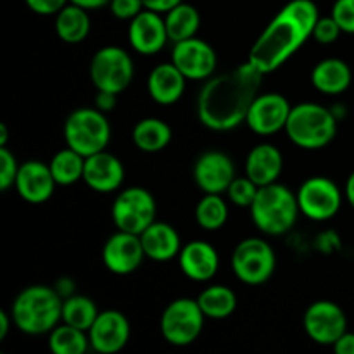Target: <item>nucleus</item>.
Returning <instances> with one entry per match:
<instances>
[{"instance_id":"1","label":"nucleus","mask_w":354,"mask_h":354,"mask_svg":"<svg viewBox=\"0 0 354 354\" xmlns=\"http://www.w3.org/2000/svg\"><path fill=\"white\" fill-rule=\"evenodd\" d=\"M263 75L249 62L206 80L197 97V118L213 131H230L245 123L249 107L259 95Z\"/></svg>"},{"instance_id":"2","label":"nucleus","mask_w":354,"mask_h":354,"mask_svg":"<svg viewBox=\"0 0 354 354\" xmlns=\"http://www.w3.org/2000/svg\"><path fill=\"white\" fill-rule=\"evenodd\" d=\"M320 12L313 0H290L251 47L248 62L263 76L286 64L313 35Z\"/></svg>"},{"instance_id":"3","label":"nucleus","mask_w":354,"mask_h":354,"mask_svg":"<svg viewBox=\"0 0 354 354\" xmlns=\"http://www.w3.org/2000/svg\"><path fill=\"white\" fill-rule=\"evenodd\" d=\"M10 317L23 334L48 335L62 322V297L50 286H28L14 297Z\"/></svg>"},{"instance_id":"4","label":"nucleus","mask_w":354,"mask_h":354,"mask_svg":"<svg viewBox=\"0 0 354 354\" xmlns=\"http://www.w3.org/2000/svg\"><path fill=\"white\" fill-rule=\"evenodd\" d=\"M249 211L256 228L270 237H280L292 230L301 214L296 194L279 182L259 187Z\"/></svg>"},{"instance_id":"5","label":"nucleus","mask_w":354,"mask_h":354,"mask_svg":"<svg viewBox=\"0 0 354 354\" xmlns=\"http://www.w3.org/2000/svg\"><path fill=\"white\" fill-rule=\"evenodd\" d=\"M283 131L296 147L320 151L332 144L337 135V118L334 111L322 104L301 102L292 106Z\"/></svg>"},{"instance_id":"6","label":"nucleus","mask_w":354,"mask_h":354,"mask_svg":"<svg viewBox=\"0 0 354 354\" xmlns=\"http://www.w3.org/2000/svg\"><path fill=\"white\" fill-rule=\"evenodd\" d=\"M62 133L66 147H71L83 158H88L107 151L113 130L102 111L97 107H78L66 118Z\"/></svg>"},{"instance_id":"7","label":"nucleus","mask_w":354,"mask_h":354,"mask_svg":"<svg viewBox=\"0 0 354 354\" xmlns=\"http://www.w3.org/2000/svg\"><path fill=\"white\" fill-rule=\"evenodd\" d=\"M88 73L95 90L120 95L133 82V59L123 47L106 45L92 55Z\"/></svg>"},{"instance_id":"8","label":"nucleus","mask_w":354,"mask_h":354,"mask_svg":"<svg viewBox=\"0 0 354 354\" xmlns=\"http://www.w3.org/2000/svg\"><path fill=\"white\" fill-rule=\"evenodd\" d=\"M204 317L197 299L178 297L165 308L159 320V330L168 344L185 348L194 344L203 334Z\"/></svg>"},{"instance_id":"9","label":"nucleus","mask_w":354,"mask_h":354,"mask_svg":"<svg viewBox=\"0 0 354 354\" xmlns=\"http://www.w3.org/2000/svg\"><path fill=\"white\" fill-rule=\"evenodd\" d=\"M232 272L245 286H263L273 277L277 254L261 237H248L235 245L232 252Z\"/></svg>"},{"instance_id":"10","label":"nucleus","mask_w":354,"mask_h":354,"mask_svg":"<svg viewBox=\"0 0 354 354\" xmlns=\"http://www.w3.org/2000/svg\"><path fill=\"white\" fill-rule=\"evenodd\" d=\"M158 204L144 187H127L120 190L111 206V218L118 230L140 235L156 221Z\"/></svg>"},{"instance_id":"11","label":"nucleus","mask_w":354,"mask_h":354,"mask_svg":"<svg viewBox=\"0 0 354 354\" xmlns=\"http://www.w3.org/2000/svg\"><path fill=\"white\" fill-rule=\"evenodd\" d=\"M301 214L311 221H328L342 206V190L327 176H310L296 192Z\"/></svg>"},{"instance_id":"12","label":"nucleus","mask_w":354,"mask_h":354,"mask_svg":"<svg viewBox=\"0 0 354 354\" xmlns=\"http://www.w3.org/2000/svg\"><path fill=\"white\" fill-rule=\"evenodd\" d=\"M303 327L308 337L320 346H332L348 332V317L337 303L320 299L306 308Z\"/></svg>"},{"instance_id":"13","label":"nucleus","mask_w":354,"mask_h":354,"mask_svg":"<svg viewBox=\"0 0 354 354\" xmlns=\"http://www.w3.org/2000/svg\"><path fill=\"white\" fill-rule=\"evenodd\" d=\"M171 62L182 71L187 80L206 82L214 76L218 66V55L214 48L203 38H189V40L173 44Z\"/></svg>"},{"instance_id":"14","label":"nucleus","mask_w":354,"mask_h":354,"mask_svg":"<svg viewBox=\"0 0 354 354\" xmlns=\"http://www.w3.org/2000/svg\"><path fill=\"white\" fill-rule=\"evenodd\" d=\"M290 111L292 106L282 93H259L249 107L245 124L259 137H272L277 131L286 130Z\"/></svg>"},{"instance_id":"15","label":"nucleus","mask_w":354,"mask_h":354,"mask_svg":"<svg viewBox=\"0 0 354 354\" xmlns=\"http://www.w3.org/2000/svg\"><path fill=\"white\" fill-rule=\"evenodd\" d=\"M196 185L203 194H227L230 183L235 180V165L230 156L223 151L203 152L196 159L192 168Z\"/></svg>"},{"instance_id":"16","label":"nucleus","mask_w":354,"mask_h":354,"mask_svg":"<svg viewBox=\"0 0 354 354\" xmlns=\"http://www.w3.org/2000/svg\"><path fill=\"white\" fill-rule=\"evenodd\" d=\"M90 348L99 354H118L127 348L131 327L124 313L118 310L100 311L88 328Z\"/></svg>"},{"instance_id":"17","label":"nucleus","mask_w":354,"mask_h":354,"mask_svg":"<svg viewBox=\"0 0 354 354\" xmlns=\"http://www.w3.org/2000/svg\"><path fill=\"white\" fill-rule=\"evenodd\" d=\"M145 259L140 235L118 230L102 248V263L114 275H130L137 272Z\"/></svg>"},{"instance_id":"18","label":"nucleus","mask_w":354,"mask_h":354,"mask_svg":"<svg viewBox=\"0 0 354 354\" xmlns=\"http://www.w3.org/2000/svg\"><path fill=\"white\" fill-rule=\"evenodd\" d=\"M128 41L140 55H156L169 41L165 16L144 9L128 24Z\"/></svg>"},{"instance_id":"19","label":"nucleus","mask_w":354,"mask_h":354,"mask_svg":"<svg viewBox=\"0 0 354 354\" xmlns=\"http://www.w3.org/2000/svg\"><path fill=\"white\" fill-rule=\"evenodd\" d=\"M54 176H52L48 162H41L38 159H30V161L23 162L19 166V173H17L16 189L17 196L28 204H44L54 196L55 192Z\"/></svg>"},{"instance_id":"20","label":"nucleus","mask_w":354,"mask_h":354,"mask_svg":"<svg viewBox=\"0 0 354 354\" xmlns=\"http://www.w3.org/2000/svg\"><path fill=\"white\" fill-rule=\"evenodd\" d=\"M124 166L118 156L102 151L85 159L83 182L97 194H114L124 182Z\"/></svg>"},{"instance_id":"21","label":"nucleus","mask_w":354,"mask_h":354,"mask_svg":"<svg viewBox=\"0 0 354 354\" xmlns=\"http://www.w3.org/2000/svg\"><path fill=\"white\" fill-rule=\"evenodd\" d=\"M178 265L183 275L192 282H209L220 268V256L207 241H190L180 251Z\"/></svg>"},{"instance_id":"22","label":"nucleus","mask_w":354,"mask_h":354,"mask_svg":"<svg viewBox=\"0 0 354 354\" xmlns=\"http://www.w3.org/2000/svg\"><path fill=\"white\" fill-rule=\"evenodd\" d=\"M185 85L187 78L171 61L161 62L149 73L147 93L159 106H173L183 97Z\"/></svg>"},{"instance_id":"23","label":"nucleus","mask_w":354,"mask_h":354,"mask_svg":"<svg viewBox=\"0 0 354 354\" xmlns=\"http://www.w3.org/2000/svg\"><path fill=\"white\" fill-rule=\"evenodd\" d=\"M142 248H144L145 258L156 263H168L178 258L183 244L180 234L175 227L165 221H158L145 228L140 234Z\"/></svg>"},{"instance_id":"24","label":"nucleus","mask_w":354,"mask_h":354,"mask_svg":"<svg viewBox=\"0 0 354 354\" xmlns=\"http://www.w3.org/2000/svg\"><path fill=\"white\" fill-rule=\"evenodd\" d=\"M283 169V156L277 145L263 142L254 145L245 158V176L258 187L279 182Z\"/></svg>"},{"instance_id":"25","label":"nucleus","mask_w":354,"mask_h":354,"mask_svg":"<svg viewBox=\"0 0 354 354\" xmlns=\"http://www.w3.org/2000/svg\"><path fill=\"white\" fill-rule=\"evenodd\" d=\"M353 71L346 61L327 57L311 69V85L324 95H341L351 86Z\"/></svg>"},{"instance_id":"26","label":"nucleus","mask_w":354,"mask_h":354,"mask_svg":"<svg viewBox=\"0 0 354 354\" xmlns=\"http://www.w3.org/2000/svg\"><path fill=\"white\" fill-rule=\"evenodd\" d=\"M171 138V127L159 118H144L131 130L133 145L145 154H156V152L165 151Z\"/></svg>"},{"instance_id":"27","label":"nucleus","mask_w":354,"mask_h":354,"mask_svg":"<svg viewBox=\"0 0 354 354\" xmlns=\"http://www.w3.org/2000/svg\"><path fill=\"white\" fill-rule=\"evenodd\" d=\"M55 33L64 44L76 45L86 40L90 33L88 10L69 2L59 14H55Z\"/></svg>"},{"instance_id":"28","label":"nucleus","mask_w":354,"mask_h":354,"mask_svg":"<svg viewBox=\"0 0 354 354\" xmlns=\"http://www.w3.org/2000/svg\"><path fill=\"white\" fill-rule=\"evenodd\" d=\"M197 303H199L206 318H209V320H225V318L232 317L235 313L239 299L234 289L216 283V286L206 287L197 296Z\"/></svg>"},{"instance_id":"29","label":"nucleus","mask_w":354,"mask_h":354,"mask_svg":"<svg viewBox=\"0 0 354 354\" xmlns=\"http://www.w3.org/2000/svg\"><path fill=\"white\" fill-rule=\"evenodd\" d=\"M165 23L169 41L178 44L197 37L201 28V14L194 6L182 2L165 14Z\"/></svg>"},{"instance_id":"30","label":"nucleus","mask_w":354,"mask_h":354,"mask_svg":"<svg viewBox=\"0 0 354 354\" xmlns=\"http://www.w3.org/2000/svg\"><path fill=\"white\" fill-rule=\"evenodd\" d=\"M85 159L86 158H83L80 152L73 151L71 147L55 152L50 161H48V168H50L55 183L61 187H69L83 180Z\"/></svg>"},{"instance_id":"31","label":"nucleus","mask_w":354,"mask_h":354,"mask_svg":"<svg viewBox=\"0 0 354 354\" xmlns=\"http://www.w3.org/2000/svg\"><path fill=\"white\" fill-rule=\"evenodd\" d=\"M47 346L50 354H86L88 349H92L88 334L85 330H80L62 322L48 334Z\"/></svg>"},{"instance_id":"32","label":"nucleus","mask_w":354,"mask_h":354,"mask_svg":"<svg viewBox=\"0 0 354 354\" xmlns=\"http://www.w3.org/2000/svg\"><path fill=\"white\" fill-rule=\"evenodd\" d=\"M99 313L100 311L95 301L90 299L88 296L75 294V296L62 299V324H68L80 330L88 332Z\"/></svg>"},{"instance_id":"33","label":"nucleus","mask_w":354,"mask_h":354,"mask_svg":"<svg viewBox=\"0 0 354 354\" xmlns=\"http://www.w3.org/2000/svg\"><path fill=\"white\" fill-rule=\"evenodd\" d=\"M196 221L207 232L220 230L228 221V204L221 194H204L196 206Z\"/></svg>"},{"instance_id":"34","label":"nucleus","mask_w":354,"mask_h":354,"mask_svg":"<svg viewBox=\"0 0 354 354\" xmlns=\"http://www.w3.org/2000/svg\"><path fill=\"white\" fill-rule=\"evenodd\" d=\"M258 192L259 187L249 176H235V180L228 187L227 196L228 201L234 206L242 207V209H249L252 206V203H254Z\"/></svg>"},{"instance_id":"35","label":"nucleus","mask_w":354,"mask_h":354,"mask_svg":"<svg viewBox=\"0 0 354 354\" xmlns=\"http://www.w3.org/2000/svg\"><path fill=\"white\" fill-rule=\"evenodd\" d=\"M19 162L9 147H0V190L7 192L14 187L19 173Z\"/></svg>"},{"instance_id":"36","label":"nucleus","mask_w":354,"mask_h":354,"mask_svg":"<svg viewBox=\"0 0 354 354\" xmlns=\"http://www.w3.org/2000/svg\"><path fill=\"white\" fill-rule=\"evenodd\" d=\"M341 35H342V30L334 17L320 16L318 17L317 24H315L311 38H315V40L322 45H332L339 40Z\"/></svg>"},{"instance_id":"37","label":"nucleus","mask_w":354,"mask_h":354,"mask_svg":"<svg viewBox=\"0 0 354 354\" xmlns=\"http://www.w3.org/2000/svg\"><path fill=\"white\" fill-rule=\"evenodd\" d=\"M330 16L337 21L342 33L354 35V0H335Z\"/></svg>"},{"instance_id":"38","label":"nucleus","mask_w":354,"mask_h":354,"mask_svg":"<svg viewBox=\"0 0 354 354\" xmlns=\"http://www.w3.org/2000/svg\"><path fill=\"white\" fill-rule=\"evenodd\" d=\"M111 14L120 21H131L145 9L142 0H111Z\"/></svg>"},{"instance_id":"39","label":"nucleus","mask_w":354,"mask_h":354,"mask_svg":"<svg viewBox=\"0 0 354 354\" xmlns=\"http://www.w3.org/2000/svg\"><path fill=\"white\" fill-rule=\"evenodd\" d=\"M24 3L38 16H55L68 6L69 0H24Z\"/></svg>"},{"instance_id":"40","label":"nucleus","mask_w":354,"mask_h":354,"mask_svg":"<svg viewBox=\"0 0 354 354\" xmlns=\"http://www.w3.org/2000/svg\"><path fill=\"white\" fill-rule=\"evenodd\" d=\"M118 104V95L116 93L109 92H99L97 90V95L93 99V107H97L99 111H102L104 114H107L109 111H113Z\"/></svg>"},{"instance_id":"41","label":"nucleus","mask_w":354,"mask_h":354,"mask_svg":"<svg viewBox=\"0 0 354 354\" xmlns=\"http://www.w3.org/2000/svg\"><path fill=\"white\" fill-rule=\"evenodd\" d=\"M144 2V7L147 10H154V12L162 14L165 16L166 12L176 7L178 3H182L183 0H142Z\"/></svg>"},{"instance_id":"42","label":"nucleus","mask_w":354,"mask_h":354,"mask_svg":"<svg viewBox=\"0 0 354 354\" xmlns=\"http://www.w3.org/2000/svg\"><path fill=\"white\" fill-rule=\"evenodd\" d=\"M334 354H354V332H346L332 344Z\"/></svg>"},{"instance_id":"43","label":"nucleus","mask_w":354,"mask_h":354,"mask_svg":"<svg viewBox=\"0 0 354 354\" xmlns=\"http://www.w3.org/2000/svg\"><path fill=\"white\" fill-rule=\"evenodd\" d=\"M54 289L57 290V294L59 296L62 297V299H66V297H71V296H75V282H73L71 279H61V280H57V282H55V286H54Z\"/></svg>"},{"instance_id":"44","label":"nucleus","mask_w":354,"mask_h":354,"mask_svg":"<svg viewBox=\"0 0 354 354\" xmlns=\"http://www.w3.org/2000/svg\"><path fill=\"white\" fill-rule=\"evenodd\" d=\"M71 3L75 6L83 7L86 10H97V9H102V7H109L111 0H69Z\"/></svg>"},{"instance_id":"45","label":"nucleus","mask_w":354,"mask_h":354,"mask_svg":"<svg viewBox=\"0 0 354 354\" xmlns=\"http://www.w3.org/2000/svg\"><path fill=\"white\" fill-rule=\"evenodd\" d=\"M12 325L14 322H12V317H10V313H7V311H0V341H3V339L7 337V334H9Z\"/></svg>"},{"instance_id":"46","label":"nucleus","mask_w":354,"mask_h":354,"mask_svg":"<svg viewBox=\"0 0 354 354\" xmlns=\"http://www.w3.org/2000/svg\"><path fill=\"white\" fill-rule=\"evenodd\" d=\"M344 196H346V201H348L349 206L354 209V171L348 176V180H346Z\"/></svg>"},{"instance_id":"47","label":"nucleus","mask_w":354,"mask_h":354,"mask_svg":"<svg viewBox=\"0 0 354 354\" xmlns=\"http://www.w3.org/2000/svg\"><path fill=\"white\" fill-rule=\"evenodd\" d=\"M7 140H9V128L6 123H0V147H7Z\"/></svg>"},{"instance_id":"48","label":"nucleus","mask_w":354,"mask_h":354,"mask_svg":"<svg viewBox=\"0 0 354 354\" xmlns=\"http://www.w3.org/2000/svg\"><path fill=\"white\" fill-rule=\"evenodd\" d=\"M2 354H6V353H2Z\"/></svg>"}]
</instances>
